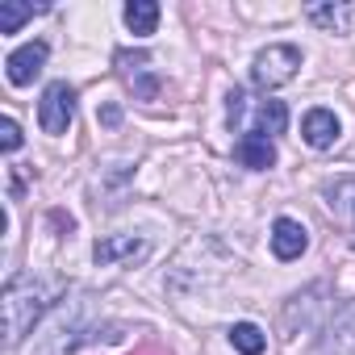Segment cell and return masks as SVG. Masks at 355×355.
<instances>
[{"label": "cell", "instance_id": "6da1fadb", "mask_svg": "<svg viewBox=\"0 0 355 355\" xmlns=\"http://www.w3.org/2000/svg\"><path fill=\"white\" fill-rule=\"evenodd\" d=\"M63 293V280L59 276H42V272H21L5 284V301H0V309H5V343L17 347L34 322L59 301Z\"/></svg>", "mask_w": 355, "mask_h": 355}, {"label": "cell", "instance_id": "7a4b0ae2", "mask_svg": "<svg viewBox=\"0 0 355 355\" xmlns=\"http://www.w3.org/2000/svg\"><path fill=\"white\" fill-rule=\"evenodd\" d=\"M297 71H301V51L288 46V42H276V46H268V51L255 55L251 84L255 88H284V84L297 80Z\"/></svg>", "mask_w": 355, "mask_h": 355}, {"label": "cell", "instance_id": "3957f363", "mask_svg": "<svg viewBox=\"0 0 355 355\" xmlns=\"http://www.w3.org/2000/svg\"><path fill=\"white\" fill-rule=\"evenodd\" d=\"M71 117H76V88H71L67 80L46 84V92H42V101H38V125H42L46 134H67Z\"/></svg>", "mask_w": 355, "mask_h": 355}, {"label": "cell", "instance_id": "277c9868", "mask_svg": "<svg viewBox=\"0 0 355 355\" xmlns=\"http://www.w3.org/2000/svg\"><path fill=\"white\" fill-rule=\"evenodd\" d=\"M42 67H46V42H26V46H17V51L5 59V76H9L13 88L34 84V80L42 76Z\"/></svg>", "mask_w": 355, "mask_h": 355}, {"label": "cell", "instance_id": "5b68a950", "mask_svg": "<svg viewBox=\"0 0 355 355\" xmlns=\"http://www.w3.org/2000/svg\"><path fill=\"white\" fill-rule=\"evenodd\" d=\"M305 247H309V230H305L297 218H276V226H272V255L288 263V259H297Z\"/></svg>", "mask_w": 355, "mask_h": 355}, {"label": "cell", "instance_id": "8992f818", "mask_svg": "<svg viewBox=\"0 0 355 355\" xmlns=\"http://www.w3.org/2000/svg\"><path fill=\"white\" fill-rule=\"evenodd\" d=\"M234 159L243 167H251V171H268V167H276V142L251 130V134H243L234 142Z\"/></svg>", "mask_w": 355, "mask_h": 355}, {"label": "cell", "instance_id": "52a82bcc", "mask_svg": "<svg viewBox=\"0 0 355 355\" xmlns=\"http://www.w3.org/2000/svg\"><path fill=\"white\" fill-rule=\"evenodd\" d=\"M301 138L313 146V150H326L338 142V117L330 109H309L305 121H301Z\"/></svg>", "mask_w": 355, "mask_h": 355}, {"label": "cell", "instance_id": "ba28073f", "mask_svg": "<svg viewBox=\"0 0 355 355\" xmlns=\"http://www.w3.org/2000/svg\"><path fill=\"white\" fill-rule=\"evenodd\" d=\"M96 263H117V259H142L146 255V239H134V234H109L96 243Z\"/></svg>", "mask_w": 355, "mask_h": 355}, {"label": "cell", "instance_id": "9c48e42d", "mask_svg": "<svg viewBox=\"0 0 355 355\" xmlns=\"http://www.w3.org/2000/svg\"><path fill=\"white\" fill-rule=\"evenodd\" d=\"M326 209H330L343 226L355 230V175H343V180L326 184Z\"/></svg>", "mask_w": 355, "mask_h": 355}, {"label": "cell", "instance_id": "30bf717a", "mask_svg": "<svg viewBox=\"0 0 355 355\" xmlns=\"http://www.w3.org/2000/svg\"><path fill=\"white\" fill-rule=\"evenodd\" d=\"M117 67H121V76H125V84L142 96V101H155L159 96V84H146L142 76H146V67H150V59L138 51V55H130V51H121L117 55Z\"/></svg>", "mask_w": 355, "mask_h": 355}, {"label": "cell", "instance_id": "8fae6325", "mask_svg": "<svg viewBox=\"0 0 355 355\" xmlns=\"http://www.w3.org/2000/svg\"><path fill=\"white\" fill-rule=\"evenodd\" d=\"M125 26H130L134 38L155 34V26H159V5H155V0H130V5H125Z\"/></svg>", "mask_w": 355, "mask_h": 355}, {"label": "cell", "instance_id": "7c38bea8", "mask_svg": "<svg viewBox=\"0 0 355 355\" xmlns=\"http://www.w3.org/2000/svg\"><path fill=\"white\" fill-rule=\"evenodd\" d=\"M305 17H309L313 26H322L326 34H343V30H347V21L355 17V9H347V5H309V9H305Z\"/></svg>", "mask_w": 355, "mask_h": 355}, {"label": "cell", "instance_id": "4fadbf2b", "mask_svg": "<svg viewBox=\"0 0 355 355\" xmlns=\"http://www.w3.org/2000/svg\"><path fill=\"white\" fill-rule=\"evenodd\" d=\"M284 125H288V109H284V101H263V105L255 109V134L276 138V134H284Z\"/></svg>", "mask_w": 355, "mask_h": 355}, {"label": "cell", "instance_id": "5bb4252c", "mask_svg": "<svg viewBox=\"0 0 355 355\" xmlns=\"http://www.w3.org/2000/svg\"><path fill=\"white\" fill-rule=\"evenodd\" d=\"M34 13H46V5H17V0H0V34H17Z\"/></svg>", "mask_w": 355, "mask_h": 355}, {"label": "cell", "instance_id": "9a60e30c", "mask_svg": "<svg viewBox=\"0 0 355 355\" xmlns=\"http://www.w3.org/2000/svg\"><path fill=\"white\" fill-rule=\"evenodd\" d=\"M230 347L239 355H263L268 338H263V330L255 322H239V326H230Z\"/></svg>", "mask_w": 355, "mask_h": 355}, {"label": "cell", "instance_id": "2e32d148", "mask_svg": "<svg viewBox=\"0 0 355 355\" xmlns=\"http://www.w3.org/2000/svg\"><path fill=\"white\" fill-rule=\"evenodd\" d=\"M330 347L338 351V355H355V305L351 309H343L338 318H334V326H330Z\"/></svg>", "mask_w": 355, "mask_h": 355}, {"label": "cell", "instance_id": "e0dca14e", "mask_svg": "<svg viewBox=\"0 0 355 355\" xmlns=\"http://www.w3.org/2000/svg\"><path fill=\"white\" fill-rule=\"evenodd\" d=\"M0 146H5L9 155L21 146V125H17L13 117H5V121H0Z\"/></svg>", "mask_w": 355, "mask_h": 355}, {"label": "cell", "instance_id": "ac0fdd59", "mask_svg": "<svg viewBox=\"0 0 355 355\" xmlns=\"http://www.w3.org/2000/svg\"><path fill=\"white\" fill-rule=\"evenodd\" d=\"M243 101H247L243 92H230V121H239V117H243Z\"/></svg>", "mask_w": 355, "mask_h": 355}, {"label": "cell", "instance_id": "d6986e66", "mask_svg": "<svg viewBox=\"0 0 355 355\" xmlns=\"http://www.w3.org/2000/svg\"><path fill=\"white\" fill-rule=\"evenodd\" d=\"M101 121H105V125H117V121H121V109H117V105H109V109L101 113Z\"/></svg>", "mask_w": 355, "mask_h": 355}]
</instances>
